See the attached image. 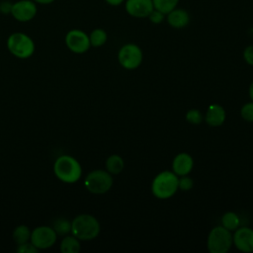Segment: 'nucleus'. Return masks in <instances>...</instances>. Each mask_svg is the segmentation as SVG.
I'll return each instance as SVG.
<instances>
[{
	"mask_svg": "<svg viewBox=\"0 0 253 253\" xmlns=\"http://www.w3.org/2000/svg\"><path fill=\"white\" fill-rule=\"evenodd\" d=\"M101 230L98 219L88 213L78 214L71 221V233L79 240H92Z\"/></svg>",
	"mask_w": 253,
	"mask_h": 253,
	"instance_id": "1",
	"label": "nucleus"
},
{
	"mask_svg": "<svg viewBox=\"0 0 253 253\" xmlns=\"http://www.w3.org/2000/svg\"><path fill=\"white\" fill-rule=\"evenodd\" d=\"M54 175L64 183H75L82 175L80 163L70 155H61L56 158L53 164Z\"/></svg>",
	"mask_w": 253,
	"mask_h": 253,
	"instance_id": "2",
	"label": "nucleus"
},
{
	"mask_svg": "<svg viewBox=\"0 0 253 253\" xmlns=\"http://www.w3.org/2000/svg\"><path fill=\"white\" fill-rule=\"evenodd\" d=\"M178 176L171 171L158 173L151 184L152 194L160 200L171 198L178 190Z\"/></svg>",
	"mask_w": 253,
	"mask_h": 253,
	"instance_id": "3",
	"label": "nucleus"
},
{
	"mask_svg": "<svg viewBox=\"0 0 253 253\" xmlns=\"http://www.w3.org/2000/svg\"><path fill=\"white\" fill-rule=\"evenodd\" d=\"M7 48L14 56L26 59L34 54L36 45L29 35L22 32H16L8 37Z\"/></svg>",
	"mask_w": 253,
	"mask_h": 253,
	"instance_id": "4",
	"label": "nucleus"
},
{
	"mask_svg": "<svg viewBox=\"0 0 253 253\" xmlns=\"http://www.w3.org/2000/svg\"><path fill=\"white\" fill-rule=\"evenodd\" d=\"M233 244L231 231L221 226L213 227L209 233L207 247L211 253H226Z\"/></svg>",
	"mask_w": 253,
	"mask_h": 253,
	"instance_id": "5",
	"label": "nucleus"
},
{
	"mask_svg": "<svg viewBox=\"0 0 253 253\" xmlns=\"http://www.w3.org/2000/svg\"><path fill=\"white\" fill-rule=\"evenodd\" d=\"M86 189L93 194H105L113 186L112 174L105 170H93L87 174L84 180Z\"/></svg>",
	"mask_w": 253,
	"mask_h": 253,
	"instance_id": "6",
	"label": "nucleus"
},
{
	"mask_svg": "<svg viewBox=\"0 0 253 253\" xmlns=\"http://www.w3.org/2000/svg\"><path fill=\"white\" fill-rule=\"evenodd\" d=\"M118 60L124 68L135 69L142 61V51L135 43H126L118 52Z\"/></svg>",
	"mask_w": 253,
	"mask_h": 253,
	"instance_id": "7",
	"label": "nucleus"
},
{
	"mask_svg": "<svg viewBox=\"0 0 253 253\" xmlns=\"http://www.w3.org/2000/svg\"><path fill=\"white\" fill-rule=\"evenodd\" d=\"M64 41L67 48L74 53H84L91 46L89 35L79 29H72L68 31L65 35Z\"/></svg>",
	"mask_w": 253,
	"mask_h": 253,
	"instance_id": "8",
	"label": "nucleus"
},
{
	"mask_svg": "<svg viewBox=\"0 0 253 253\" xmlns=\"http://www.w3.org/2000/svg\"><path fill=\"white\" fill-rule=\"evenodd\" d=\"M38 13V4L33 0H18L13 2L10 15L18 22L32 21Z\"/></svg>",
	"mask_w": 253,
	"mask_h": 253,
	"instance_id": "9",
	"label": "nucleus"
},
{
	"mask_svg": "<svg viewBox=\"0 0 253 253\" xmlns=\"http://www.w3.org/2000/svg\"><path fill=\"white\" fill-rule=\"evenodd\" d=\"M57 234L52 227L41 225L33 229L30 241L39 249H47L54 245Z\"/></svg>",
	"mask_w": 253,
	"mask_h": 253,
	"instance_id": "10",
	"label": "nucleus"
},
{
	"mask_svg": "<svg viewBox=\"0 0 253 253\" xmlns=\"http://www.w3.org/2000/svg\"><path fill=\"white\" fill-rule=\"evenodd\" d=\"M124 6L126 14L136 19L147 18L154 9L152 0H125Z\"/></svg>",
	"mask_w": 253,
	"mask_h": 253,
	"instance_id": "11",
	"label": "nucleus"
},
{
	"mask_svg": "<svg viewBox=\"0 0 253 253\" xmlns=\"http://www.w3.org/2000/svg\"><path fill=\"white\" fill-rule=\"evenodd\" d=\"M234 246L241 252H253V229L250 227H238L232 235Z\"/></svg>",
	"mask_w": 253,
	"mask_h": 253,
	"instance_id": "12",
	"label": "nucleus"
},
{
	"mask_svg": "<svg viewBox=\"0 0 253 253\" xmlns=\"http://www.w3.org/2000/svg\"><path fill=\"white\" fill-rule=\"evenodd\" d=\"M165 20L170 27L174 29H183L189 25L191 16L186 9L177 6L165 15Z\"/></svg>",
	"mask_w": 253,
	"mask_h": 253,
	"instance_id": "13",
	"label": "nucleus"
},
{
	"mask_svg": "<svg viewBox=\"0 0 253 253\" xmlns=\"http://www.w3.org/2000/svg\"><path fill=\"white\" fill-rule=\"evenodd\" d=\"M193 166H194V160L192 156L185 152H182L176 155L172 162L173 172L180 177L188 175L192 171Z\"/></svg>",
	"mask_w": 253,
	"mask_h": 253,
	"instance_id": "14",
	"label": "nucleus"
},
{
	"mask_svg": "<svg viewBox=\"0 0 253 253\" xmlns=\"http://www.w3.org/2000/svg\"><path fill=\"white\" fill-rule=\"evenodd\" d=\"M225 111L217 104H211L209 106L206 114V122L211 126H219L225 121Z\"/></svg>",
	"mask_w": 253,
	"mask_h": 253,
	"instance_id": "15",
	"label": "nucleus"
},
{
	"mask_svg": "<svg viewBox=\"0 0 253 253\" xmlns=\"http://www.w3.org/2000/svg\"><path fill=\"white\" fill-rule=\"evenodd\" d=\"M80 240L74 235H65L59 245L61 253H78L80 251Z\"/></svg>",
	"mask_w": 253,
	"mask_h": 253,
	"instance_id": "16",
	"label": "nucleus"
},
{
	"mask_svg": "<svg viewBox=\"0 0 253 253\" xmlns=\"http://www.w3.org/2000/svg\"><path fill=\"white\" fill-rule=\"evenodd\" d=\"M125 167V162L123 158L118 154H113L109 156L106 160V169L112 175L120 174Z\"/></svg>",
	"mask_w": 253,
	"mask_h": 253,
	"instance_id": "17",
	"label": "nucleus"
},
{
	"mask_svg": "<svg viewBox=\"0 0 253 253\" xmlns=\"http://www.w3.org/2000/svg\"><path fill=\"white\" fill-rule=\"evenodd\" d=\"M107 40H108V35L104 29L96 28L89 34V41H90L91 46H94V47L102 46L106 43Z\"/></svg>",
	"mask_w": 253,
	"mask_h": 253,
	"instance_id": "18",
	"label": "nucleus"
},
{
	"mask_svg": "<svg viewBox=\"0 0 253 253\" xmlns=\"http://www.w3.org/2000/svg\"><path fill=\"white\" fill-rule=\"evenodd\" d=\"M31 233L32 231L27 225H19L13 231V240L15 241V243H17V245L24 244L30 241Z\"/></svg>",
	"mask_w": 253,
	"mask_h": 253,
	"instance_id": "19",
	"label": "nucleus"
},
{
	"mask_svg": "<svg viewBox=\"0 0 253 253\" xmlns=\"http://www.w3.org/2000/svg\"><path fill=\"white\" fill-rule=\"evenodd\" d=\"M239 216L233 211H227L221 216V225L229 231H234L239 227Z\"/></svg>",
	"mask_w": 253,
	"mask_h": 253,
	"instance_id": "20",
	"label": "nucleus"
},
{
	"mask_svg": "<svg viewBox=\"0 0 253 253\" xmlns=\"http://www.w3.org/2000/svg\"><path fill=\"white\" fill-rule=\"evenodd\" d=\"M52 228L57 235H67L71 232V221L65 217H58L54 220Z\"/></svg>",
	"mask_w": 253,
	"mask_h": 253,
	"instance_id": "21",
	"label": "nucleus"
},
{
	"mask_svg": "<svg viewBox=\"0 0 253 253\" xmlns=\"http://www.w3.org/2000/svg\"><path fill=\"white\" fill-rule=\"evenodd\" d=\"M180 0H152L154 9L162 12L165 15L176 8Z\"/></svg>",
	"mask_w": 253,
	"mask_h": 253,
	"instance_id": "22",
	"label": "nucleus"
},
{
	"mask_svg": "<svg viewBox=\"0 0 253 253\" xmlns=\"http://www.w3.org/2000/svg\"><path fill=\"white\" fill-rule=\"evenodd\" d=\"M186 120L193 125H199L203 121L202 113L197 109H191L186 114Z\"/></svg>",
	"mask_w": 253,
	"mask_h": 253,
	"instance_id": "23",
	"label": "nucleus"
},
{
	"mask_svg": "<svg viewBox=\"0 0 253 253\" xmlns=\"http://www.w3.org/2000/svg\"><path fill=\"white\" fill-rule=\"evenodd\" d=\"M240 114L242 119H244L246 122H253V102L243 105Z\"/></svg>",
	"mask_w": 253,
	"mask_h": 253,
	"instance_id": "24",
	"label": "nucleus"
},
{
	"mask_svg": "<svg viewBox=\"0 0 253 253\" xmlns=\"http://www.w3.org/2000/svg\"><path fill=\"white\" fill-rule=\"evenodd\" d=\"M193 186H194L193 179L187 175L181 176V178L178 181V189L182 191H189L193 188Z\"/></svg>",
	"mask_w": 253,
	"mask_h": 253,
	"instance_id": "25",
	"label": "nucleus"
},
{
	"mask_svg": "<svg viewBox=\"0 0 253 253\" xmlns=\"http://www.w3.org/2000/svg\"><path fill=\"white\" fill-rule=\"evenodd\" d=\"M147 18L152 24L158 25V24H161L163 21H165V14H163L162 12L156 9H153Z\"/></svg>",
	"mask_w": 253,
	"mask_h": 253,
	"instance_id": "26",
	"label": "nucleus"
},
{
	"mask_svg": "<svg viewBox=\"0 0 253 253\" xmlns=\"http://www.w3.org/2000/svg\"><path fill=\"white\" fill-rule=\"evenodd\" d=\"M16 251L19 253H37L39 249L32 242H26L24 244L18 245Z\"/></svg>",
	"mask_w": 253,
	"mask_h": 253,
	"instance_id": "27",
	"label": "nucleus"
},
{
	"mask_svg": "<svg viewBox=\"0 0 253 253\" xmlns=\"http://www.w3.org/2000/svg\"><path fill=\"white\" fill-rule=\"evenodd\" d=\"M243 57L246 63L249 65H253V45H248L245 47L243 51Z\"/></svg>",
	"mask_w": 253,
	"mask_h": 253,
	"instance_id": "28",
	"label": "nucleus"
},
{
	"mask_svg": "<svg viewBox=\"0 0 253 253\" xmlns=\"http://www.w3.org/2000/svg\"><path fill=\"white\" fill-rule=\"evenodd\" d=\"M13 2H10L8 0H4L0 2V13L4 15H8L11 13Z\"/></svg>",
	"mask_w": 253,
	"mask_h": 253,
	"instance_id": "29",
	"label": "nucleus"
},
{
	"mask_svg": "<svg viewBox=\"0 0 253 253\" xmlns=\"http://www.w3.org/2000/svg\"><path fill=\"white\" fill-rule=\"evenodd\" d=\"M104 1L112 7H119L125 3V0H104Z\"/></svg>",
	"mask_w": 253,
	"mask_h": 253,
	"instance_id": "30",
	"label": "nucleus"
},
{
	"mask_svg": "<svg viewBox=\"0 0 253 253\" xmlns=\"http://www.w3.org/2000/svg\"><path fill=\"white\" fill-rule=\"evenodd\" d=\"M33 1L38 5H49L53 3L55 0H33Z\"/></svg>",
	"mask_w": 253,
	"mask_h": 253,
	"instance_id": "31",
	"label": "nucleus"
},
{
	"mask_svg": "<svg viewBox=\"0 0 253 253\" xmlns=\"http://www.w3.org/2000/svg\"><path fill=\"white\" fill-rule=\"evenodd\" d=\"M249 96H250V98H251V100L253 102V82L251 83V85L249 87Z\"/></svg>",
	"mask_w": 253,
	"mask_h": 253,
	"instance_id": "32",
	"label": "nucleus"
}]
</instances>
